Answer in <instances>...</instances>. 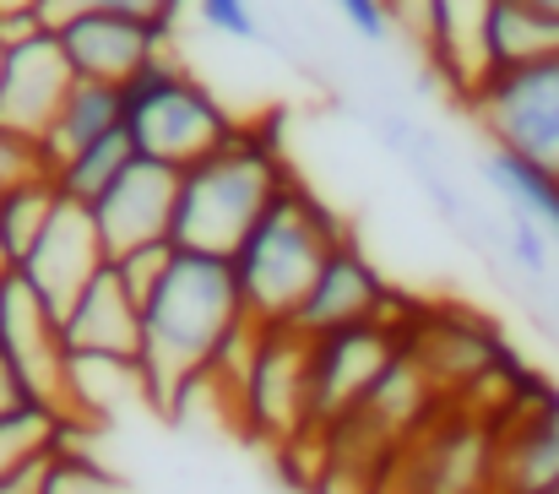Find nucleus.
<instances>
[{"mask_svg":"<svg viewBox=\"0 0 559 494\" xmlns=\"http://www.w3.org/2000/svg\"><path fill=\"white\" fill-rule=\"evenodd\" d=\"M245 327L239 283L223 256H195L175 245V261L153 299L142 305V397L158 413H180L190 386L212 369L223 342Z\"/></svg>","mask_w":559,"mask_h":494,"instance_id":"1","label":"nucleus"},{"mask_svg":"<svg viewBox=\"0 0 559 494\" xmlns=\"http://www.w3.org/2000/svg\"><path fill=\"white\" fill-rule=\"evenodd\" d=\"M348 239V223L294 174L277 201L261 212V223L245 234V245L228 256L239 305L250 327H288L299 305L310 299L326 256Z\"/></svg>","mask_w":559,"mask_h":494,"instance_id":"2","label":"nucleus"},{"mask_svg":"<svg viewBox=\"0 0 559 494\" xmlns=\"http://www.w3.org/2000/svg\"><path fill=\"white\" fill-rule=\"evenodd\" d=\"M288 179H294V168L277 148V131L272 126H239V137L228 148H217L212 158H201L180 174L175 245L228 261Z\"/></svg>","mask_w":559,"mask_h":494,"instance_id":"3","label":"nucleus"},{"mask_svg":"<svg viewBox=\"0 0 559 494\" xmlns=\"http://www.w3.org/2000/svg\"><path fill=\"white\" fill-rule=\"evenodd\" d=\"M120 98H126V137L136 158L169 164L180 174L239 137V120L228 115V104L206 82H195L175 55L153 60L136 82H126Z\"/></svg>","mask_w":559,"mask_h":494,"instance_id":"4","label":"nucleus"},{"mask_svg":"<svg viewBox=\"0 0 559 494\" xmlns=\"http://www.w3.org/2000/svg\"><path fill=\"white\" fill-rule=\"evenodd\" d=\"M462 115L484 131L495 153L559 174V55L516 71H495L462 104Z\"/></svg>","mask_w":559,"mask_h":494,"instance_id":"5","label":"nucleus"},{"mask_svg":"<svg viewBox=\"0 0 559 494\" xmlns=\"http://www.w3.org/2000/svg\"><path fill=\"white\" fill-rule=\"evenodd\" d=\"M407 331L391 321L337 327L310 337V430H337L402 358Z\"/></svg>","mask_w":559,"mask_h":494,"instance_id":"6","label":"nucleus"},{"mask_svg":"<svg viewBox=\"0 0 559 494\" xmlns=\"http://www.w3.org/2000/svg\"><path fill=\"white\" fill-rule=\"evenodd\" d=\"M245 430L272 446L310 435V337L294 327H261L245 375Z\"/></svg>","mask_w":559,"mask_h":494,"instance_id":"7","label":"nucleus"},{"mask_svg":"<svg viewBox=\"0 0 559 494\" xmlns=\"http://www.w3.org/2000/svg\"><path fill=\"white\" fill-rule=\"evenodd\" d=\"M495 440V494H559V386L527 369Z\"/></svg>","mask_w":559,"mask_h":494,"instance_id":"8","label":"nucleus"},{"mask_svg":"<svg viewBox=\"0 0 559 494\" xmlns=\"http://www.w3.org/2000/svg\"><path fill=\"white\" fill-rule=\"evenodd\" d=\"M55 33H60V49H66L76 82H104V87L136 82L175 44V27L136 16V11H76Z\"/></svg>","mask_w":559,"mask_h":494,"instance_id":"9","label":"nucleus"},{"mask_svg":"<svg viewBox=\"0 0 559 494\" xmlns=\"http://www.w3.org/2000/svg\"><path fill=\"white\" fill-rule=\"evenodd\" d=\"M365 321H391V327L407 331L413 305H402V299L391 294V283L380 278V267L359 250V239L348 234V239L326 256V267H321V278H316V289H310V299L299 305V316H294L288 327L305 331V337H321V331L365 327Z\"/></svg>","mask_w":559,"mask_h":494,"instance_id":"10","label":"nucleus"},{"mask_svg":"<svg viewBox=\"0 0 559 494\" xmlns=\"http://www.w3.org/2000/svg\"><path fill=\"white\" fill-rule=\"evenodd\" d=\"M495 424L473 408H440L407 462L413 494H495Z\"/></svg>","mask_w":559,"mask_h":494,"instance_id":"11","label":"nucleus"},{"mask_svg":"<svg viewBox=\"0 0 559 494\" xmlns=\"http://www.w3.org/2000/svg\"><path fill=\"white\" fill-rule=\"evenodd\" d=\"M175 201H180V168L136 158L87 207L93 228L104 239V256L120 261L147 245H175Z\"/></svg>","mask_w":559,"mask_h":494,"instance_id":"12","label":"nucleus"},{"mask_svg":"<svg viewBox=\"0 0 559 494\" xmlns=\"http://www.w3.org/2000/svg\"><path fill=\"white\" fill-rule=\"evenodd\" d=\"M76 87V71L60 49V33H44L22 49H5V77H0V131L38 148L66 109Z\"/></svg>","mask_w":559,"mask_h":494,"instance_id":"13","label":"nucleus"},{"mask_svg":"<svg viewBox=\"0 0 559 494\" xmlns=\"http://www.w3.org/2000/svg\"><path fill=\"white\" fill-rule=\"evenodd\" d=\"M104 267H109V256H104V239H98V228H93V212L76 207V201H60V212L49 217V228L38 234V245L16 261L22 283H27L55 316H66L71 299H76Z\"/></svg>","mask_w":559,"mask_h":494,"instance_id":"14","label":"nucleus"},{"mask_svg":"<svg viewBox=\"0 0 559 494\" xmlns=\"http://www.w3.org/2000/svg\"><path fill=\"white\" fill-rule=\"evenodd\" d=\"M60 342L71 358L87 364H126V369L142 364V305L126 294L115 267H104L71 299V310L60 316Z\"/></svg>","mask_w":559,"mask_h":494,"instance_id":"15","label":"nucleus"},{"mask_svg":"<svg viewBox=\"0 0 559 494\" xmlns=\"http://www.w3.org/2000/svg\"><path fill=\"white\" fill-rule=\"evenodd\" d=\"M489 16H495V0H435V27H429V44H424V66L456 109L489 77Z\"/></svg>","mask_w":559,"mask_h":494,"instance_id":"16","label":"nucleus"},{"mask_svg":"<svg viewBox=\"0 0 559 494\" xmlns=\"http://www.w3.org/2000/svg\"><path fill=\"white\" fill-rule=\"evenodd\" d=\"M120 126H126V98H120V87L76 82L71 98H66V109L55 115L49 137L38 142V164L55 174L60 164H71L82 148H93L98 137H109V131H120Z\"/></svg>","mask_w":559,"mask_h":494,"instance_id":"17","label":"nucleus"},{"mask_svg":"<svg viewBox=\"0 0 559 494\" xmlns=\"http://www.w3.org/2000/svg\"><path fill=\"white\" fill-rule=\"evenodd\" d=\"M60 446H87V424L60 419L49 408L0 413V479H16V473L44 468Z\"/></svg>","mask_w":559,"mask_h":494,"instance_id":"18","label":"nucleus"},{"mask_svg":"<svg viewBox=\"0 0 559 494\" xmlns=\"http://www.w3.org/2000/svg\"><path fill=\"white\" fill-rule=\"evenodd\" d=\"M549 55H559L555 16H544V11H533L522 0H495V16H489V77L533 66V60H549Z\"/></svg>","mask_w":559,"mask_h":494,"instance_id":"19","label":"nucleus"},{"mask_svg":"<svg viewBox=\"0 0 559 494\" xmlns=\"http://www.w3.org/2000/svg\"><path fill=\"white\" fill-rule=\"evenodd\" d=\"M484 179L495 185V196H500L511 212L533 217L559 245V174H549V168H538V164H522V158L489 148V153H484Z\"/></svg>","mask_w":559,"mask_h":494,"instance_id":"20","label":"nucleus"},{"mask_svg":"<svg viewBox=\"0 0 559 494\" xmlns=\"http://www.w3.org/2000/svg\"><path fill=\"white\" fill-rule=\"evenodd\" d=\"M60 185H55V174L49 168H33V174H22L5 196H0V239H5V250H11V267L38 245V234L49 228V217L60 212Z\"/></svg>","mask_w":559,"mask_h":494,"instance_id":"21","label":"nucleus"},{"mask_svg":"<svg viewBox=\"0 0 559 494\" xmlns=\"http://www.w3.org/2000/svg\"><path fill=\"white\" fill-rule=\"evenodd\" d=\"M136 164V148H131V137H126V126L120 131H109V137H98L93 148H82L71 164L55 168V185H60V196L66 201H76V207H93L126 168Z\"/></svg>","mask_w":559,"mask_h":494,"instance_id":"22","label":"nucleus"},{"mask_svg":"<svg viewBox=\"0 0 559 494\" xmlns=\"http://www.w3.org/2000/svg\"><path fill=\"white\" fill-rule=\"evenodd\" d=\"M38 494H131V484L115 468H104L87 446H60L38 468Z\"/></svg>","mask_w":559,"mask_h":494,"instance_id":"23","label":"nucleus"},{"mask_svg":"<svg viewBox=\"0 0 559 494\" xmlns=\"http://www.w3.org/2000/svg\"><path fill=\"white\" fill-rule=\"evenodd\" d=\"M555 239L533 223V217H522V212H511L506 207V256L527 272V278H549L555 272V250H549Z\"/></svg>","mask_w":559,"mask_h":494,"instance_id":"24","label":"nucleus"},{"mask_svg":"<svg viewBox=\"0 0 559 494\" xmlns=\"http://www.w3.org/2000/svg\"><path fill=\"white\" fill-rule=\"evenodd\" d=\"M186 5L190 0H44V22L60 27V22L76 16V11H136V16H153V22L175 27Z\"/></svg>","mask_w":559,"mask_h":494,"instance_id":"25","label":"nucleus"},{"mask_svg":"<svg viewBox=\"0 0 559 494\" xmlns=\"http://www.w3.org/2000/svg\"><path fill=\"white\" fill-rule=\"evenodd\" d=\"M169 261H175V245H147V250H131V256H120V261H109V267L120 272L126 294H131L136 305H147V299H153V289L164 283Z\"/></svg>","mask_w":559,"mask_h":494,"instance_id":"26","label":"nucleus"},{"mask_svg":"<svg viewBox=\"0 0 559 494\" xmlns=\"http://www.w3.org/2000/svg\"><path fill=\"white\" fill-rule=\"evenodd\" d=\"M201 27H212L217 38H234V44H255L261 38V22L250 11V0H190Z\"/></svg>","mask_w":559,"mask_h":494,"instance_id":"27","label":"nucleus"},{"mask_svg":"<svg viewBox=\"0 0 559 494\" xmlns=\"http://www.w3.org/2000/svg\"><path fill=\"white\" fill-rule=\"evenodd\" d=\"M385 22L396 38H407L418 55L429 44V27H435V0H385Z\"/></svg>","mask_w":559,"mask_h":494,"instance_id":"28","label":"nucleus"},{"mask_svg":"<svg viewBox=\"0 0 559 494\" xmlns=\"http://www.w3.org/2000/svg\"><path fill=\"white\" fill-rule=\"evenodd\" d=\"M337 11H343V22H348L359 38H370V44H385V38H391L385 0H337Z\"/></svg>","mask_w":559,"mask_h":494,"instance_id":"29","label":"nucleus"},{"mask_svg":"<svg viewBox=\"0 0 559 494\" xmlns=\"http://www.w3.org/2000/svg\"><path fill=\"white\" fill-rule=\"evenodd\" d=\"M33 168H44L38 164V148H27V142H16V137L0 131V196H5L22 174H33Z\"/></svg>","mask_w":559,"mask_h":494,"instance_id":"30","label":"nucleus"},{"mask_svg":"<svg viewBox=\"0 0 559 494\" xmlns=\"http://www.w3.org/2000/svg\"><path fill=\"white\" fill-rule=\"evenodd\" d=\"M44 33H55L44 22V11H11V16H0V49H22V44H33Z\"/></svg>","mask_w":559,"mask_h":494,"instance_id":"31","label":"nucleus"},{"mask_svg":"<svg viewBox=\"0 0 559 494\" xmlns=\"http://www.w3.org/2000/svg\"><path fill=\"white\" fill-rule=\"evenodd\" d=\"M22 408H38V397H33V386L16 375V364L0 353V413H22Z\"/></svg>","mask_w":559,"mask_h":494,"instance_id":"32","label":"nucleus"},{"mask_svg":"<svg viewBox=\"0 0 559 494\" xmlns=\"http://www.w3.org/2000/svg\"><path fill=\"white\" fill-rule=\"evenodd\" d=\"M0 494H38V468L16 473V479H0Z\"/></svg>","mask_w":559,"mask_h":494,"instance_id":"33","label":"nucleus"},{"mask_svg":"<svg viewBox=\"0 0 559 494\" xmlns=\"http://www.w3.org/2000/svg\"><path fill=\"white\" fill-rule=\"evenodd\" d=\"M11 11H44V0H0V16H11Z\"/></svg>","mask_w":559,"mask_h":494,"instance_id":"34","label":"nucleus"},{"mask_svg":"<svg viewBox=\"0 0 559 494\" xmlns=\"http://www.w3.org/2000/svg\"><path fill=\"white\" fill-rule=\"evenodd\" d=\"M522 5H533V11H544V16H555L559 22V0H522Z\"/></svg>","mask_w":559,"mask_h":494,"instance_id":"35","label":"nucleus"},{"mask_svg":"<svg viewBox=\"0 0 559 494\" xmlns=\"http://www.w3.org/2000/svg\"><path fill=\"white\" fill-rule=\"evenodd\" d=\"M5 272H16V267H11V250H5V239H0V278H5Z\"/></svg>","mask_w":559,"mask_h":494,"instance_id":"36","label":"nucleus"},{"mask_svg":"<svg viewBox=\"0 0 559 494\" xmlns=\"http://www.w3.org/2000/svg\"><path fill=\"white\" fill-rule=\"evenodd\" d=\"M0 77H5V49H0Z\"/></svg>","mask_w":559,"mask_h":494,"instance_id":"37","label":"nucleus"},{"mask_svg":"<svg viewBox=\"0 0 559 494\" xmlns=\"http://www.w3.org/2000/svg\"><path fill=\"white\" fill-rule=\"evenodd\" d=\"M555 272H559V261H555Z\"/></svg>","mask_w":559,"mask_h":494,"instance_id":"38","label":"nucleus"},{"mask_svg":"<svg viewBox=\"0 0 559 494\" xmlns=\"http://www.w3.org/2000/svg\"><path fill=\"white\" fill-rule=\"evenodd\" d=\"M0 283H5V278H0Z\"/></svg>","mask_w":559,"mask_h":494,"instance_id":"39","label":"nucleus"}]
</instances>
